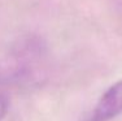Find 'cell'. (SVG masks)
<instances>
[{"mask_svg":"<svg viewBox=\"0 0 122 121\" xmlns=\"http://www.w3.org/2000/svg\"><path fill=\"white\" fill-rule=\"evenodd\" d=\"M120 113H122V79L101 95L91 115V121H108Z\"/></svg>","mask_w":122,"mask_h":121,"instance_id":"cell-1","label":"cell"},{"mask_svg":"<svg viewBox=\"0 0 122 121\" xmlns=\"http://www.w3.org/2000/svg\"><path fill=\"white\" fill-rule=\"evenodd\" d=\"M7 111H8V100L3 94H0V121L5 116Z\"/></svg>","mask_w":122,"mask_h":121,"instance_id":"cell-2","label":"cell"}]
</instances>
